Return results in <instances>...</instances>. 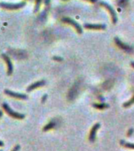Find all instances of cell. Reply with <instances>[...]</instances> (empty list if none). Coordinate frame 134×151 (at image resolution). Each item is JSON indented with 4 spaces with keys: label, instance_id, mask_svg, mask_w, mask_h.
I'll return each mask as SVG.
<instances>
[{
    "label": "cell",
    "instance_id": "6da1fadb",
    "mask_svg": "<svg viewBox=\"0 0 134 151\" xmlns=\"http://www.w3.org/2000/svg\"><path fill=\"white\" fill-rule=\"evenodd\" d=\"M2 108L4 109V110L6 111V113L12 117L15 118V119H17V120H22L25 117V115L23 114V113H17V112H15L14 110H13L9 106L7 103L4 102V103L2 104Z\"/></svg>",
    "mask_w": 134,
    "mask_h": 151
},
{
    "label": "cell",
    "instance_id": "7a4b0ae2",
    "mask_svg": "<svg viewBox=\"0 0 134 151\" xmlns=\"http://www.w3.org/2000/svg\"><path fill=\"white\" fill-rule=\"evenodd\" d=\"M25 2H21L18 3H7V2H0V7L3 9H9V10H14V9H18L25 6Z\"/></svg>",
    "mask_w": 134,
    "mask_h": 151
},
{
    "label": "cell",
    "instance_id": "3957f363",
    "mask_svg": "<svg viewBox=\"0 0 134 151\" xmlns=\"http://www.w3.org/2000/svg\"><path fill=\"white\" fill-rule=\"evenodd\" d=\"M62 21L63 22V23L68 24H70L73 27V28H75L76 31L78 32L79 34H81L83 32L82 30V27L80 25V24L78 23L77 21H74L73 19L70 18V17H63V18L62 19Z\"/></svg>",
    "mask_w": 134,
    "mask_h": 151
},
{
    "label": "cell",
    "instance_id": "277c9868",
    "mask_svg": "<svg viewBox=\"0 0 134 151\" xmlns=\"http://www.w3.org/2000/svg\"><path fill=\"white\" fill-rule=\"evenodd\" d=\"M99 4H100V6L104 7L105 9H106V10L109 12V14H111L113 24L117 23V22H118V16H117V14H116V12L114 11V9L108 3H106V2H101Z\"/></svg>",
    "mask_w": 134,
    "mask_h": 151
},
{
    "label": "cell",
    "instance_id": "5b68a950",
    "mask_svg": "<svg viewBox=\"0 0 134 151\" xmlns=\"http://www.w3.org/2000/svg\"><path fill=\"white\" fill-rule=\"evenodd\" d=\"M4 93L8 96H10L12 98H14V99H21V100H26L28 99V95L25 94H21V93H17V92L12 91L10 90L6 89L4 91Z\"/></svg>",
    "mask_w": 134,
    "mask_h": 151
},
{
    "label": "cell",
    "instance_id": "8992f818",
    "mask_svg": "<svg viewBox=\"0 0 134 151\" xmlns=\"http://www.w3.org/2000/svg\"><path fill=\"white\" fill-rule=\"evenodd\" d=\"M2 58H3V60L5 61L6 64H7V75L10 76L12 75V73L14 72V65L12 64V61L10 60L9 57L7 56L6 54H2Z\"/></svg>",
    "mask_w": 134,
    "mask_h": 151
},
{
    "label": "cell",
    "instance_id": "52a82bcc",
    "mask_svg": "<svg viewBox=\"0 0 134 151\" xmlns=\"http://www.w3.org/2000/svg\"><path fill=\"white\" fill-rule=\"evenodd\" d=\"M99 127H100V124L99 123H97V124H96L92 126V129H91L89 133V141L91 142H94L96 141V132L99 129Z\"/></svg>",
    "mask_w": 134,
    "mask_h": 151
},
{
    "label": "cell",
    "instance_id": "ba28073f",
    "mask_svg": "<svg viewBox=\"0 0 134 151\" xmlns=\"http://www.w3.org/2000/svg\"><path fill=\"white\" fill-rule=\"evenodd\" d=\"M84 27L87 29H92V30H104L106 29V24H85Z\"/></svg>",
    "mask_w": 134,
    "mask_h": 151
},
{
    "label": "cell",
    "instance_id": "9c48e42d",
    "mask_svg": "<svg viewBox=\"0 0 134 151\" xmlns=\"http://www.w3.org/2000/svg\"><path fill=\"white\" fill-rule=\"evenodd\" d=\"M46 84V81L45 80H40V81H36V82L33 83L30 86H28L27 87V89L26 91L28 92H31L33 91V90L36 89V88H39L40 87H43V86H44Z\"/></svg>",
    "mask_w": 134,
    "mask_h": 151
},
{
    "label": "cell",
    "instance_id": "30bf717a",
    "mask_svg": "<svg viewBox=\"0 0 134 151\" xmlns=\"http://www.w3.org/2000/svg\"><path fill=\"white\" fill-rule=\"evenodd\" d=\"M114 42H115V43L118 45V47H120L121 49L124 50H125V51L130 52L132 50V47H130V46H128V45L125 44V43H123V42H122V41H121L118 37L114 38Z\"/></svg>",
    "mask_w": 134,
    "mask_h": 151
},
{
    "label": "cell",
    "instance_id": "8fae6325",
    "mask_svg": "<svg viewBox=\"0 0 134 151\" xmlns=\"http://www.w3.org/2000/svg\"><path fill=\"white\" fill-rule=\"evenodd\" d=\"M120 145L122 146H124L125 148L132 149L134 150V143H130V142H127L124 141V140H121Z\"/></svg>",
    "mask_w": 134,
    "mask_h": 151
},
{
    "label": "cell",
    "instance_id": "7c38bea8",
    "mask_svg": "<svg viewBox=\"0 0 134 151\" xmlns=\"http://www.w3.org/2000/svg\"><path fill=\"white\" fill-rule=\"evenodd\" d=\"M92 106H93V107H95L96 109H106L109 107L108 104L106 103H95L93 104Z\"/></svg>",
    "mask_w": 134,
    "mask_h": 151
},
{
    "label": "cell",
    "instance_id": "4fadbf2b",
    "mask_svg": "<svg viewBox=\"0 0 134 151\" xmlns=\"http://www.w3.org/2000/svg\"><path fill=\"white\" fill-rule=\"evenodd\" d=\"M54 126H55V123H54V120H52V121H51L49 124H47L43 128V132H47L48 130L51 129V128L54 127Z\"/></svg>",
    "mask_w": 134,
    "mask_h": 151
},
{
    "label": "cell",
    "instance_id": "5bb4252c",
    "mask_svg": "<svg viewBox=\"0 0 134 151\" xmlns=\"http://www.w3.org/2000/svg\"><path fill=\"white\" fill-rule=\"evenodd\" d=\"M41 2L42 0H35V9H34V13L36 14L39 9L40 8V5H41Z\"/></svg>",
    "mask_w": 134,
    "mask_h": 151
},
{
    "label": "cell",
    "instance_id": "9a60e30c",
    "mask_svg": "<svg viewBox=\"0 0 134 151\" xmlns=\"http://www.w3.org/2000/svg\"><path fill=\"white\" fill-rule=\"evenodd\" d=\"M133 104H134V95L133 96V98L130 100H129L128 101H126L125 103L123 104V107H125V108H128V107H130V106H132Z\"/></svg>",
    "mask_w": 134,
    "mask_h": 151
},
{
    "label": "cell",
    "instance_id": "2e32d148",
    "mask_svg": "<svg viewBox=\"0 0 134 151\" xmlns=\"http://www.w3.org/2000/svg\"><path fill=\"white\" fill-rule=\"evenodd\" d=\"M53 60H54V61H63V58H62V57L54 56L53 57Z\"/></svg>",
    "mask_w": 134,
    "mask_h": 151
},
{
    "label": "cell",
    "instance_id": "e0dca14e",
    "mask_svg": "<svg viewBox=\"0 0 134 151\" xmlns=\"http://www.w3.org/2000/svg\"><path fill=\"white\" fill-rule=\"evenodd\" d=\"M47 94H43L42 97V99H41V102H42V103H44L45 101H46V100H47Z\"/></svg>",
    "mask_w": 134,
    "mask_h": 151
},
{
    "label": "cell",
    "instance_id": "ac0fdd59",
    "mask_svg": "<svg viewBox=\"0 0 134 151\" xmlns=\"http://www.w3.org/2000/svg\"><path fill=\"white\" fill-rule=\"evenodd\" d=\"M20 149H21V146H20V145H16V146H14V149H13L11 151H19L20 150Z\"/></svg>",
    "mask_w": 134,
    "mask_h": 151
},
{
    "label": "cell",
    "instance_id": "d6986e66",
    "mask_svg": "<svg viewBox=\"0 0 134 151\" xmlns=\"http://www.w3.org/2000/svg\"><path fill=\"white\" fill-rule=\"evenodd\" d=\"M133 128H130V129L129 130V131H128L127 136L128 137L131 136V135H132V134H133Z\"/></svg>",
    "mask_w": 134,
    "mask_h": 151
},
{
    "label": "cell",
    "instance_id": "ffe728a7",
    "mask_svg": "<svg viewBox=\"0 0 134 151\" xmlns=\"http://www.w3.org/2000/svg\"><path fill=\"white\" fill-rule=\"evenodd\" d=\"M44 3L46 6H48L50 4V0H44Z\"/></svg>",
    "mask_w": 134,
    "mask_h": 151
},
{
    "label": "cell",
    "instance_id": "44dd1931",
    "mask_svg": "<svg viewBox=\"0 0 134 151\" xmlns=\"http://www.w3.org/2000/svg\"><path fill=\"white\" fill-rule=\"evenodd\" d=\"M85 1H88V2H92V3H94L97 1V0H85Z\"/></svg>",
    "mask_w": 134,
    "mask_h": 151
},
{
    "label": "cell",
    "instance_id": "7402d4cb",
    "mask_svg": "<svg viewBox=\"0 0 134 151\" xmlns=\"http://www.w3.org/2000/svg\"><path fill=\"white\" fill-rule=\"evenodd\" d=\"M4 146V142L0 140V146Z\"/></svg>",
    "mask_w": 134,
    "mask_h": 151
},
{
    "label": "cell",
    "instance_id": "603a6c76",
    "mask_svg": "<svg viewBox=\"0 0 134 151\" xmlns=\"http://www.w3.org/2000/svg\"><path fill=\"white\" fill-rule=\"evenodd\" d=\"M131 65H132L133 68H134V61H132V62H131Z\"/></svg>",
    "mask_w": 134,
    "mask_h": 151
},
{
    "label": "cell",
    "instance_id": "cb8c5ba5",
    "mask_svg": "<svg viewBox=\"0 0 134 151\" xmlns=\"http://www.w3.org/2000/svg\"><path fill=\"white\" fill-rule=\"evenodd\" d=\"M2 114H3V113H2V111H0V118H1L2 116Z\"/></svg>",
    "mask_w": 134,
    "mask_h": 151
},
{
    "label": "cell",
    "instance_id": "d4e9b609",
    "mask_svg": "<svg viewBox=\"0 0 134 151\" xmlns=\"http://www.w3.org/2000/svg\"><path fill=\"white\" fill-rule=\"evenodd\" d=\"M0 151H3V150H0Z\"/></svg>",
    "mask_w": 134,
    "mask_h": 151
}]
</instances>
